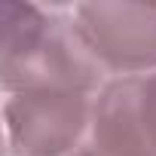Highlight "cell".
Returning <instances> with one entry per match:
<instances>
[{
  "mask_svg": "<svg viewBox=\"0 0 156 156\" xmlns=\"http://www.w3.org/2000/svg\"><path fill=\"white\" fill-rule=\"evenodd\" d=\"M70 156H92L89 150H80V153H70Z\"/></svg>",
  "mask_w": 156,
  "mask_h": 156,
  "instance_id": "5",
  "label": "cell"
},
{
  "mask_svg": "<svg viewBox=\"0 0 156 156\" xmlns=\"http://www.w3.org/2000/svg\"><path fill=\"white\" fill-rule=\"evenodd\" d=\"M95 98L83 92H19L6 101V135L16 156H70L92 126Z\"/></svg>",
  "mask_w": 156,
  "mask_h": 156,
  "instance_id": "3",
  "label": "cell"
},
{
  "mask_svg": "<svg viewBox=\"0 0 156 156\" xmlns=\"http://www.w3.org/2000/svg\"><path fill=\"white\" fill-rule=\"evenodd\" d=\"M104 67L89 52L86 40L76 31L73 16H52L46 28L19 52L0 55V80L3 89L19 92H83L92 95L101 83Z\"/></svg>",
  "mask_w": 156,
  "mask_h": 156,
  "instance_id": "1",
  "label": "cell"
},
{
  "mask_svg": "<svg viewBox=\"0 0 156 156\" xmlns=\"http://www.w3.org/2000/svg\"><path fill=\"white\" fill-rule=\"evenodd\" d=\"M92 156H156V70L107 83L92 110Z\"/></svg>",
  "mask_w": 156,
  "mask_h": 156,
  "instance_id": "4",
  "label": "cell"
},
{
  "mask_svg": "<svg viewBox=\"0 0 156 156\" xmlns=\"http://www.w3.org/2000/svg\"><path fill=\"white\" fill-rule=\"evenodd\" d=\"M76 31L104 70L138 76L156 67V3L98 0L73 9Z\"/></svg>",
  "mask_w": 156,
  "mask_h": 156,
  "instance_id": "2",
  "label": "cell"
}]
</instances>
